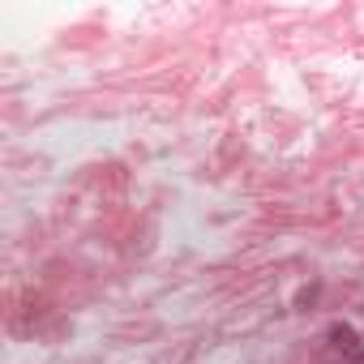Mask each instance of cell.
<instances>
[{"label": "cell", "instance_id": "7a4b0ae2", "mask_svg": "<svg viewBox=\"0 0 364 364\" xmlns=\"http://www.w3.org/2000/svg\"><path fill=\"white\" fill-rule=\"evenodd\" d=\"M317 291H321L317 283H313V287H304V291L296 296V309H300V313H309V304H317Z\"/></svg>", "mask_w": 364, "mask_h": 364}, {"label": "cell", "instance_id": "6da1fadb", "mask_svg": "<svg viewBox=\"0 0 364 364\" xmlns=\"http://www.w3.org/2000/svg\"><path fill=\"white\" fill-rule=\"evenodd\" d=\"M326 338H330V347L343 355V364H364V343H360V334H355L351 321H334V326L326 330Z\"/></svg>", "mask_w": 364, "mask_h": 364}]
</instances>
